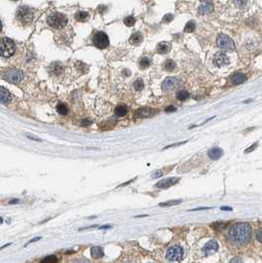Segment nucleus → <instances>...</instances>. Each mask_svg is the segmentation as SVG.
<instances>
[{"mask_svg":"<svg viewBox=\"0 0 262 263\" xmlns=\"http://www.w3.org/2000/svg\"><path fill=\"white\" fill-rule=\"evenodd\" d=\"M230 238H233L235 242L239 244H244L249 241L250 235H251V231H250L249 225L245 223H239L235 224L230 231Z\"/></svg>","mask_w":262,"mask_h":263,"instance_id":"1","label":"nucleus"},{"mask_svg":"<svg viewBox=\"0 0 262 263\" xmlns=\"http://www.w3.org/2000/svg\"><path fill=\"white\" fill-rule=\"evenodd\" d=\"M47 23L51 28L59 30L65 28L67 25V18L65 15L59 12H54L48 15V17L47 18Z\"/></svg>","mask_w":262,"mask_h":263,"instance_id":"2","label":"nucleus"},{"mask_svg":"<svg viewBox=\"0 0 262 263\" xmlns=\"http://www.w3.org/2000/svg\"><path fill=\"white\" fill-rule=\"evenodd\" d=\"M34 10L28 6H21L16 12V19L23 25H30L34 19Z\"/></svg>","mask_w":262,"mask_h":263,"instance_id":"3","label":"nucleus"},{"mask_svg":"<svg viewBox=\"0 0 262 263\" xmlns=\"http://www.w3.org/2000/svg\"><path fill=\"white\" fill-rule=\"evenodd\" d=\"M15 44L12 40L3 38L0 40V56L2 58H10L15 52Z\"/></svg>","mask_w":262,"mask_h":263,"instance_id":"4","label":"nucleus"},{"mask_svg":"<svg viewBox=\"0 0 262 263\" xmlns=\"http://www.w3.org/2000/svg\"><path fill=\"white\" fill-rule=\"evenodd\" d=\"M3 79L6 80L9 83H19L20 81H22L24 77V73L23 71H21L19 69L16 68H12V69H8L5 73H3L2 75Z\"/></svg>","mask_w":262,"mask_h":263,"instance_id":"5","label":"nucleus"},{"mask_svg":"<svg viewBox=\"0 0 262 263\" xmlns=\"http://www.w3.org/2000/svg\"><path fill=\"white\" fill-rule=\"evenodd\" d=\"M92 42L96 48L103 50L109 46V38L104 32H95L93 34Z\"/></svg>","mask_w":262,"mask_h":263,"instance_id":"6","label":"nucleus"},{"mask_svg":"<svg viewBox=\"0 0 262 263\" xmlns=\"http://www.w3.org/2000/svg\"><path fill=\"white\" fill-rule=\"evenodd\" d=\"M217 45L220 48L226 51H233L234 50V41L227 35H220L217 39Z\"/></svg>","mask_w":262,"mask_h":263,"instance_id":"7","label":"nucleus"},{"mask_svg":"<svg viewBox=\"0 0 262 263\" xmlns=\"http://www.w3.org/2000/svg\"><path fill=\"white\" fill-rule=\"evenodd\" d=\"M166 257L168 260L173 261V262L180 261L183 257V248L181 246H178V245H174L170 247L166 253Z\"/></svg>","mask_w":262,"mask_h":263,"instance_id":"8","label":"nucleus"},{"mask_svg":"<svg viewBox=\"0 0 262 263\" xmlns=\"http://www.w3.org/2000/svg\"><path fill=\"white\" fill-rule=\"evenodd\" d=\"M214 62H215V65H216L217 66L222 67V66H224V65H229L230 59H229L227 55L224 54V52H217V54L215 55Z\"/></svg>","mask_w":262,"mask_h":263,"instance_id":"9","label":"nucleus"},{"mask_svg":"<svg viewBox=\"0 0 262 263\" xmlns=\"http://www.w3.org/2000/svg\"><path fill=\"white\" fill-rule=\"evenodd\" d=\"M179 83V80L175 77H167L165 80L162 82L161 88L163 91H170V90L177 87Z\"/></svg>","mask_w":262,"mask_h":263,"instance_id":"10","label":"nucleus"},{"mask_svg":"<svg viewBox=\"0 0 262 263\" xmlns=\"http://www.w3.org/2000/svg\"><path fill=\"white\" fill-rule=\"evenodd\" d=\"M63 71V66L61 63L59 62H55L48 67V72L52 76H58L59 74H61Z\"/></svg>","mask_w":262,"mask_h":263,"instance_id":"11","label":"nucleus"},{"mask_svg":"<svg viewBox=\"0 0 262 263\" xmlns=\"http://www.w3.org/2000/svg\"><path fill=\"white\" fill-rule=\"evenodd\" d=\"M177 178H168V179H163L161 180L160 182H158L156 184V187L157 188H163V189H165V188H168V187H171L172 185H174V184H176L178 182Z\"/></svg>","mask_w":262,"mask_h":263,"instance_id":"12","label":"nucleus"},{"mask_svg":"<svg viewBox=\"0 0 262 263\" xmlns=\"http://www.w3.org/2000/svg\"><path fill=\"white\" fill-rule=\"evenodd\" d=\"M246 80V76L241 72H237L234 73L233 76L230 77V82L234 85H238V84H242L243 82H245Z\"/></svg>","mask_w":262,"mask_h":263,"instance_id":"13","label":"nucleus"},{"mask_svg":"<svg viewBox=\"0 0 262 263\" xmlns=\"http://www.w3.org/2000/svg\"><path fill=\"white\" fill-rule=\"evenodd\" d=\"M213 9H214V5H213L212 2L210 1H203L202 4L199 6V13L201 14H207L212 12Z\"/></svg>","mask_w":262,"mask_h":263,"instance_id":"14","label":"nucleus"},{"mask_svg":"<svg viewBox=\"0 0 262 263\" xmlns=\"http://www.w3.org/2000/svg\"><path fill=\"white\" fill-rule=\"evenodd\" d=\"M10 99H11V95L8 90L4 87H2V86H0V102L3 104H6L9 102Z\"/></svg>","mask_w":262,"mask_h":263,"instance_id":"15","label":"nucleus"},{"mask_svg":"<svg viewBox=\"0 0 262 263\" xmlns=\"http://www.w3.org/2000/svg\"><path fill=\"white\" fill-rule=\"evenodd\" d=\"M223 153H224V151H223L222 148H211V149L209 150L208 155H209V156H210V158H212V159H214V160H217V159H219L220 157L223 155Z\"/></svg>","mask_w":262,"mask_h":263,"instance_id":"16","label":"nucleus"},{"mask_svg":"<svg viewBox=\"0 0 262 263\" xmlns=\"http://www.w3.org/2000/svg\"><path fill=\"white\" fill-rule=\"evenodd\" d=\"M170 48H171L170 44H168L166 42H161V43H159L158 45H157L156 51H157L158 54L164 55V54H167V52L170 51Z\"/></svg>","mask_w":262,"mask_h":263,"instance_id":"17","label":"nucleus"},{"mask_svg":"<svg viewBox=\"0 0 262 263\" xmlns=\"http://www.w3.org/2000/svg\"><path fill=\"white\" fill-rule=\"evenodd\" d=\"M217 249H218V243H217L215 240H211V241H209L208 243H206V245L203 248V250L206 253L214 252V251H216Z\"/></svg>","mask_w":262,"mask_h":263,"instance_id":"18","label":"nucleus"},{"mask_svg":"<svg viewBox=\"0 0 262 263\" xmlns=\"http://www.w3.org/2000/svg\"><path fill=\"white\" fill-rule=\"evenodd\" d=\"M89 18H90V15L86 11H78L75 14V20L78 22H86L89 20Z\"/></svg>","mask_w":262,"mask_h":263,"instance_id":"19","label":"nucleus"},{"mask_svg":"<svg viewBox=\"0 0 262 263\" xmlns=\"http://www.w3.org/2000/svg\"><path fill=\"white\" fill-rule=\"evenodd\" d=\"M143 42V36L141 33H134L130 38V43L132 45H140Z\"/></svg>","mask_w":262,"mask_h":263,"instance_id":"20","label":"nucleus"},{"mask_svg":"<svg viewBox=\"0 0 262 263\" xmlns=\"http://www.w3.org/2000/svg\"><path fill=\"white\" fill-rule=\"evenodd\" d=\"M103 254V249L99 246H94L91 248V255L93 258H101Z\"/></svg>","mask_w":262,"mask_h":263,"instance_id":"21","label":"nucleus"},{"mask_svg":"<svg viewBox=\"0 0 262 263\" xmlns=\"http://www.w3.org/2000/svg\"><path fill=\"white\" fill-rule=\"evenodd\" d=\"M115 113H116V115L119 116V117H124V116L127 115V113H128V109H127L125 106H123V105H120V106L116 108Z\"/></svg>","mask_w":262,"mask_h":263,"instance_id":"22","label":"nucleus"},{"mask_svg":"<svg viewBox=\"0 0 262 263\" xmlns=\"http://www.w3.org/2000/svg\"><path fill=\"white\" fill-rule=\"evenodd\" d=\"M189 96H190L189 93L188 91H186V90H180V91L177 92V95H176L177 99L179 101H185L189 98Z\"/></svg>","mask_w":262,"mask_h":263,"instance_id":"23","label":"nucleus"},{"mask_svg":"<svg viewBox=\"0 0 262 263\" xmlns=\"http://www.w3.org/2000/svg\"><path fill=\"white\" fill-rule=\"evenodd\" d=\"M164 67H165V69L168 71H173L175 69V67H176V63H175L174 61H172V59H167L165 63H164Z\"/></svg>","mask_w":262,"mask_h":263,"instance_id":"24","label":"nucleus"},{"mask_svg":"<svg viewBox=\"0 0 262 263\" xmlns=\"http://www.w3.org/2000/svg\"><path fill=\"white\" fill-rule=\"evenodd\" d=\"M144 81L141 80V78H138L137 80H134V89L137 90V91H141V90L144 89Z\"/></svg>","mask_w":262,"mask_h":263,"instance_id":"25","label":"nucleus"},{"mask_svg":"<svg viewBox=\"0 0 262 263\" xmlns=\"http://www.w3.org/2000/svg\"><path fill=\"white\" fill-rule=\"evenodd\" d=\"M151 58H147V56H144V58H143L141 59L140 62V66L141 67V68H147V67H148L149 65H151Z\"/></svg>","mask_w":262,"mask_h":263,"instance_id":"26","label":"nucleus"},{"mask_svg":"<svg viewBox=\"0 0 262 263\" xmlns=\"http://www.w3.org/2000/svg\"><path fill=\"white\" fill-rule=\"evenodd\" d=\"M57 111H58V113L59 115H62V116H65V115H66L67 114V107L65 106V104H58V106H57Z\"/></svg>","mask_w":262,"mask_h":263,"instance_id":"27","label":"nucleus"},{"mask_svg":"<svg viewBox=\"0 0 262 263\" xmlns=\"http://www.w3.org/2000/svg\"><path fill=\"white\" fill-rule=\"evenodd\" d=\"M138 114H140L141 117H151V116H152L153 114V111H151V109H141L140 111H138Z\"/></svg>","mask_w":262,"mask_h":263,"instance_id":"28","label":"nucleus"},{"mask_svg":"<svg viewBox=\"0 0 262 263\" xmlns=\"http://www.w3.org/2000/svg\"><path fill=\"white\" fill-rule=\"evenodd\" d=\"M194 30H195V23L192 22V21L188 22V23L186 24L185 28H184V31L186 33H192Z\"/></svg>","mask_w":262,"mask_h":263,"instance_id":"29","label":"nucleus"},{"mask_svg":"<svg viewBox=\"0 0 262 263\" xmlns=\"http://www.w3.org/2000/svg\"><path fill=\"white\" fill-rule=\"evenodd\" d=\"M124 23L128 26V27H132V26H134V23H136V19H134L133 16H128V17L125 18Z\"/></svg>","mask_w":262,"mask_h":263,"instance_id":"30","label":"nucleus"},{"mask_svg":"<svg viewBox=\"0 0 262 263\" xmlns=\"http://www.w3.org/2000/svg\"><path fill=\"white\" fill-rule=\"evenodd\" d=\"M181 201L178 200V201H169V202H166V203H162V204H159L160 207H170V206H174V205H178L180 204Z\"/></svg>","mask_w":262,"mask_h":263,"instance_id":"31","label":"nucleus"},{"mask_svg":"<svg viewBox=\"0 0 262 263\" xmlns=\"http://www.w3.org/2000/svg\"><path fill=\"white\" fill-rule=\"evenodd\" d=\"M246 3H247V0H234V4L237 5L238 8H243V7H245Z\"/></svg>","mask_w":262,"mask_h":263,"instance_id":"32","label":"nucleus"},{"mask_svg":"<svg viewBox=\"0 0 262 263\" xmlns=\"http://www.w3.org/2000/svg\"><path fill=\"white\" fill-rule=\"evenodd\" d=\"M57 258H55V255H51V256H48L47 258H45L42 260V262H57Z\"/></svg>","mask_w":262,"mask_h":263,"instance_id":"33","label":"nucleus"},{"mask_svg":"<svg viewBox=\"0 0 262 263\" xmlns=\"http://www.w3.org/2000/svg\"><path fill=\"white\" fill-rule=\"evenodd\" d=\"M256 238L258 241L262 242V228H260V230L257 231V234H256Z\"/></svg>","mask_w":262,"mask_h":263,"instance_id":"34","label":"nucleus"},{"mask_svg":"<svg viewBox=\"0 0 262 263\" xmlns=\"http://www.w3.org/2000/svg\"><path fill=\"white\" fill-rule=\"evenodd\" d=\"M172 19H173V16H172L171 14H167V15H165V16H164L163 21L165 22V23H167V22H170Z\"/></svg>","mask_w":262,"mask_h":263,"instance_id":"35","label":"nucleus"},{"mask_svg":"<svg viewBox=\"0 0 262 263\" xmlns=\"http://www.w3.org/2000/svg\"><path fill=\"white\" fill-rule=\"evenodd\" d=\"M175 111H176V107H174V106H169L165 109V112H168V113L175 112Z\"/></svg>","mask_w":262,"mask_h":263,"instance_id":"36","label":"nucleus"},{"mask_svg":"<svg viewBox=\"0 0 262 263\" xmlns=\"http://www.w3.org/2000/svg\"><path fill=\"white\" fill-rule=\"evenodd\" d=\"M256 146H257V144H254V145H251V148H250L245 149V152H250V151H251V150H253L254 148H255Z\"/></svg>","mask_w":262,"mask_h":263,"instance_id":"37","label":"nucleus"},{"mask_svg":"<svg viewBox=\"0 0 262 263\" xmlns=\"http://www.w3.org/2000/svg\"><path fill=\"white\" fill-rule=\"evenodd\" d=\"M221 210H223V211H233V208H230V207H221Z\"/></svg>","mask_w":262,"mask_h":263,"instance_id":"38","label":"nucleus"},{"mask_svg":"<svg viewBox=\"0 0 262 263\" xmlns=\"http://www.w3.org/2000/svg\"><path fill=\"white\" fill-rule=\"evenodd\" d=\"M41 238H40V236H38V238H33V239H31V240H30V241H29V242H28L27 244H26V245H28V244H29V243H32V242H35V241H37V240H40Z\"/></svg>","mask_w":262,"mask_h":263,"instance_id":"39","label":"nucleus"},{"mask_svg":"<svg viewBox=\"0 0 262 263\" xmlns=\"http://www.w3.org/2000/svg\"><path fill=\"white\" fill-rule=\"evenodd\" d=\"M185 142H186V141H185ZM185 142H179V144H177L176 145H184V144H185ZM174 145H169V146H167V148H171V146H174Z\"/></svg>","mask_w":262,"mask_h":263,"instance_id":"40","label":"nucleus"},{"mask_svg":"<svg viewBox=\"0 0 262 263\" xmlns=\"http://www.w3.org/2000/svg\"><path fill=\"white\" fill-rule=\"evenodd\" d=\"M9 245H11V243H8V244H4V245H3V246H1V247H0V250H1V249H3V248H4V247L9 246Z\"/></svg>","mask_w":262,"mask_h":263,"instance_id":"41","label":"nucleus"},{"mask_svg":"<svg viewBox=\"0 0 262 263\" xmlns=\"http://www.w3.org/2000/svg\"><path fill=\"white\" fill-rule=\"evenodd\" d=\"M209 208H200V209H194L192 211H198V210H208Z\"/></svg>","mask_w":262,"mask_h":263,"instance_id":"42","label":"nucleus"},{"mask_svg":"<svg viewBox=\"0 0 262 263\" xmlns=\"http://www.w3.org/2000/svg\"><path fill=\"white\" fill-rule=\"evenodd\" d=\"M14 203H19V200H13L10 202V204H14Z\"/></svg>","mask_w":262,"mask_h":263,"instance_id":"43","label":"nucleus"},{"mask_svg":"<svg viewBox=\"0 0 262 263\" xmlns=\"http://www.w3.org/2000/svg\"><path fill=\"white\" fill-rule=\"evenodd\" d=\"M1 31H2V23H1V21H0V33H1Z\"/></svg>","mask_w":262,"mask_h":263,"instance_id":"44","label":"nucleus"},{"mask_svg":"<svg viewBox=\"0 0 262 263\" xmlns=\"http://www.w3.org/2000/svg\"><path fill=\"white\" fill-rule=\"evenodd\" d=\"M2 221H2V218L0 217V224H2Z\"/></svg>","mask_w":262,"mask_h":263,"instance_id":"45","label":"nucleus"},{"mask_svg":"<svg viewBox=\"0 0 262 263\" xmlns=\"http://www.w3.org/2000/svg\"><path fill=\"white\" fill-rule=\"evenodd\" d=\"M12 1H17V0H12Z\"/></svg>","mask_w":262,"mask_h":263,"instance_id":"46","label":"nucleus"}]
</instances>
